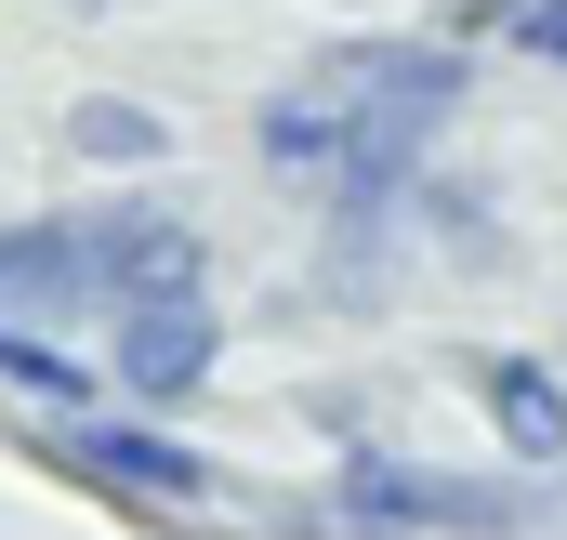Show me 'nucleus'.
<instances>
[{"label":"nucleus","mask_w":567,"mask_h":540,"mask_svg":"<svg viewBox=\"0 0 567 540\" xmlns=\"http://www.w3.org/2000/svg\"><path fill=\"white\" fill-rule=\"evenodd\" d=\"M330 93H343V158H330V198L343 225H383V198L410 185V158L449 133L462 106V53L449 40H357L330 53Z\"/></svg>","instance_id":"nucleus-1"},{"label":"nucleus","mask_w":567,"mask_h":540,"mask_svg":"<svg viewBox=\"0 0 567 540\" xmlns=\"http://www.w3.org/2000/svg\"><path fill=\"white\" fill-rule=\"evenodd\" d=\"M145 277H198L185 225L158 211H66V225H0V303H120Z\"/></svg>","instance_id":"nucleus-2"},{"label":"nucleus","mask_w":567,"mask_h":540,"mask_svg":"<svg viewBox=\"0 0 567 540\" xmlns=\"http://www.w3.org/2000/svg\"><path fill=\"white\" fill-rule=\"evenodd\" d=\"M343 515L357 528H396V540H488L528 515L515 475H410V461H343Z\"/></svg>","instance_id":"nucleus-3"},{"label":"nucleus","mask_w":567,"mask_h":540,"mask_svg":"<svg viewBox=\"0 0 567 540\" xmlns=\"http://www.w3.org/2000/svg\"><path fill=\"white\" fill-rule=\"evenodd\" d=\"M198 370H212V303H198V277L120 290V383H133V396H185Z\"/></svg>","instance_id":"nucleus-4"},{"label":"nucleus","mask_w":567,"mask_h":540,"mask_svg":"<svg viewBox=\"0 0 567 540\" xmlns=\"http://www.w3.org/2000/svg\"><path fill=\"white\" fill-rule=\"evenodd\" d=\"M66 448L106 475V488H133V501H212V461L198 448H172V435H145V422H66Z\"/></svg>","instance_id":"nucleus-5"},{"label":"nucleus","mask_w":567,"mask_h":540,"mask_svg":"<svg viewBox=\"0 0 567 540\" xmlns=\"http://www.w3.org/2000/svg\"><path fill=\"white\" fill-rule=\"evenodd\" d=\"M488 408H502L515 461H567V383L542 356H488Z\"/></svg>","instance_id":"nucleus-6"},{"label":"nucleus","mask_w":567,"mask_h":540,"mask_svg":"<svg viewBox=\"0 0 567 540\" xmlns=\"http://www.w3.org/2000/svg\"><path fill=\"white\" fill-rule=\"evenodd\" d=\"M265 158H278V172H330V158H343V93H330V66L265 120Z\"/></svg>","instance_id":"nucleus-7"},{"label":"nucleus","mask_w":567,"mask_h":540,"mask_svg":"<svg viewBox=\"0 0 567 540\" xmlns=\"http://www.w3.org/2000/svg\"><path fill=\"white\" fill-rule=\"evenodd\" d=\"M0 383H13V396H40V408H66V422L93 408V370H80L66 343H40V330H0Z\"/></svg>","instance_id":"nucleus-8"},{"label":"nucleus","mask_w":567,"mask_h":540,"mask_svg":"<svg viewBox=\"0 0 567 540\" xmlns=\"http://www.w3.org/2000/svg\"><path fill=\"white\" fill-rule=\"evenodd\" d=\"M66 145H80V158H158V120H145V106H80Z\"/></svg>","instance_id":"nucleus-9"},{"label":"nucleus","mask_w":567,"mask_h":540,"mask_svg":"<svg viewBox=\"0 0 567 540\" xmlns=\"http://www.w3.org/2000/svg\"><path fill=\"white\" fill-rule=\"evenodd\" d=\"M515 40H528L542 66H567V0H515Z\"/></svg>","instance_id":"nucleus-10"}]
</instances>
